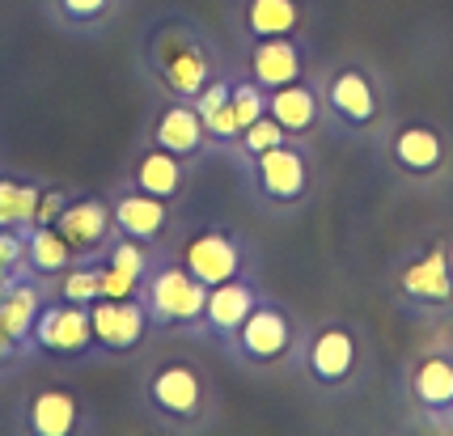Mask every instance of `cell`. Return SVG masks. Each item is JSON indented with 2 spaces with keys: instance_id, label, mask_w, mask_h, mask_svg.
<instances>
[{
  "instance_id": "cell-1",
  "label": "cell",
  "mask_w": 453,
  "mask_h": 436,
  "mask_svg": "<svg viewBox=\"0 0 453 436\" xmlns=\"http://www.w3.org/2000/svg\"><path fill=\"white\" fill-rule=\"evenodd\" d=\"M144 60L149 73L157 77V85L170 98H196L217 73V51L212 42L199 34L191 21H157L153 34L144 39Z\"/></svg>"
},
{
  "instance_id": "cell-2",
  "label": "cell",
  "mask_w": 453,
  "mask_h": 436,
  "mask_svg": "<svg viewBox=\"0 0 453 436\" xmlns=\"http://www.w3.org/2000/svg\"><path fill=\"white\" fill-rule=\"evenodd\" d=\"M318 94H322V111H331V119L343 123V127H373L381 119V111H386L381 80L365 64H339V68H331L326 85Z\"/></svg>"
},
{
  "instance_id": "cell-3",
  "label": "cell",
  "mask_w": 453,
  "mask_h": 436,
  "mask_svg": "<svg viewBox=\"0 0 453 436\" xmlns=\"http://www.w3.org/2000/svg\"><path fill=\"white\" fill-rule=\"evenodd\" d=\"M30 348L47 352V356H85L94 348V326H89V305H73V301H42L35 331H30Z\"/></svg>"
},
{
  "instance_id": "cell-4",
  "label": "cell",
  "mask_w": 453,
  "mask_h": 436,
  "mask_svg": "<svg viewBox=\"0 0 453 436\" xmlns=\"http://www.w3.org/2000/svg\"><path fill=\"white\" fill-rule=\"evenodd\" d=\"M149 317H157L165 326H182V322H199L203 305H208V288L199 284L187 267H161L157 276L149 279Z\"/></svg>"
},
{
  "instance_id": "cell-5",
  "label": "cell",
  "mask_w": 453,
  "mask_h": 436,
  "mask_svg": "<svg viewBox=\"0 0 453 436\" xmlns=\"http://www.w3.org/2000/svg\"><path fill=\"white\" fill-rule=\"evenodd\" d=\"M305 68H310V47L301 42V34L258 39L246 51V77L255 80L263 94H272L280 85H293V80H305Z\"/></svg>"
},
{
  "instance_id": "cell-6",
  "label": "cell",
  "mask_w": 453,
  "mask_h": 436,
  "mask_svg": "<svg viewBox=\"0 0 453 436\" xmlns=\"http://www.w3.org/2000/svg\"><path fill=\"white\" fill-rule=\"evenodd\" d=\"M85 407L68 386H42L26 398L21 411V432L26 436H81Z\"/></svg>"
},
{
  "instance_id": "cell-7",
  "label": "cell",
  "mask_w": 453,
  "mask_h": 436,
  "mask_svg": "<svg viewBox=\"0 0 453 436\" xmlns=\"http://www.w3.org/2000/svg\"><path fill=\"white\" fill-rule=\"evenodd\" d=\"M89 326H94V343L106 352H132L144 331H149V310L136 297H98L89 305Z\"/></svg>"
},
{
  "instance_id": "cell-8",
  "label": "cell",
  "mask_w": 453,
  "mask_h": 436,
  "mask_svg": "<svg viewBox=\"0 0 453 436\" xmlns=\"http://www.w3.org/2000/svg\"><path fill=\"white\" fill-rule=\"evenodd\" d=\"M153 144H161L165 153L191 161L208 149V127L199 119L191 98H165L161 111L153 115Z\"/></svg>"
},
{
  "instance_id": "cell-9",
  "label": "cell",
  "mask_w": 453,
  "mask_h": 436,
  "mask_svg": "<svg viewBox=\"0 0 453 436\" xmlns=\"http://www.w3.org/2000/svg\"><path fill=\"white\" fill-rule=\"evenodd\" d=\"M255 179L267 199L293 203L310 187V161H305V153L296 149L293 140H284V144H276V149H267V153L255 157Z\"/></svg>"
},
{
  "instance_id": "cell-10",
  "label": "cell",
  "mask_w": 453,
  "mask_h": 436,
  "mask_svg": "<svg viewBox=\"0 0 453 436\" xmlns=\"http://www.w3.org/2000/svg\"><path fill=\"white\" fill-rule=\"evenodd\" d=\"M56 229H59V238L73 246V255L89 258L111 241L115 217H111V203L106 199H68V208L59 212Z\"/></svg>"
},
{
  "instance_id": "cell-11",
  "label": "cell",
  "mask_w": 453,
  "mask_h": 436,
  "mask_svg": "<svg viewBox=\"0 0 453 436\" xmlns=\"http://www.w3.org/2000/svg\"><path fill=\"white\" fill-rule=\"evenodd\" d=\"M182 267H187L203 288H212V284H225V279H237V272H242V250H237V241L229 238V233L203 229V233H196V238L182 246Z\"/></svg>"
},
{
  "instance_id": "cell-12",
  "label": "cell",
  "mask_w": 453,
  "mask_h": 436,
  "mask_svg": "<svg viewBox=\"0 0 453 436\" xmlns=\"http://www.w3.org/2000/svg\"><path fill=\"white\" fill-rule=\"evenodd\" d=\"M149 402L170 419H196L203 407V381L191 364H161L149 377Z\"/></svg>"
},
{
  "instance_id": "cell-13",
  "label": "cell",
  "mask_w": 453,
  "mask_h": 436,
  "mask_svg": "<svg viewBox=\"0 0 453 436\" xmlns=\"http://www.w3.org/2000/svg\"><path fill=\"white\" fill-rule=\"evenodd\" d=\"M237 26L250 42L301 34L305 30V0H242Z\"/></svg>"
},
{
  "instance_id": "cell-14",
  "label": "cell",
  "mask_w": 453,
  "mask_h": 436,
  "mask_svg": "<svg viewBox=\"0 0 453 436\" xmlns=\"http://www.w3.org/2000/svg\"><path fill=\"white\" fill-rule=\"evenodd\" d=\"M237 343L250 360H280L288 348H293V326L288 317L272 310V305H255L246 322L237 326Z\"/></svg>"
},
{
  "instance_id": "cell-15",
  "label": "cell",
  "mask_w": 453,
  "mask_h": 436,
  "mask_svg": "<svg viewBox=\"0 0 453 436\" xmlns=\"http://www.w3.org/2000/svg\"><path fill=\"white\" fill-rule=\"evenodd\" d=\"M267 115L288 132V136H310L322 119V94L310 80H293L267 94Z\"/></svg>"
},
{
  "instance_id": "cell-16",
  "label": "cell",
  "mask_w": 453,
  "mask_h": 436,
  "mask_svg": "<svg viewBox=\"0 0 453 436\" xmlns=\"http://www.w3.org/2000/svg\"><path fill=\"white\" fill-rule=\"evenodd\" d=\"M111 217H115V229L123 238H136L149 246V241L165 229V220H170V199L144 195L136 187H127V191L111 203Z\"/></svg>"
},
{
  "instance_id": "cell-17",
  "label": "cell",
  "mask_w": 453,
  "mask_h": 436,
  "mask_svg": "<svg viewBox=\"0 0 453 436\" xmlns=\"http://www.w3.org/2000/svg\"><path fill=\"white\" fill-rule=\"evenodd\" d=\"M42 293H39V279L30 276H18L4 293H0V331L13 339V348L21 352H30V331H35V317L42 310Z\"/></svg>"
},
{
  "instance_id": "cell-18",
  "label": "cell",
  "mask_w": 453,
  "mask_h": 436,
  "mask_svg": "<svg viewBox=\"0 0 453 436\" xmlns=\"http://www.w3.org/2000/svg\"><path fill=\"white\" fill-rule=\"evenodd\" d=\"M132 187L144 191V195H157V199L182 195V187H187V161L174 157V153H165L161 144H149L136 157V165H132Z\"/></svg>"
},
{
  "instance_id": "cell-19",
  "label": "cell",
  "mask_w": 453,
  "mask_h": 436,
  "mask_svg": "<svg viewBox=\"0 0 453 436\" xmlns=\"http://www.w3.org/2000/svg\"><path fill=\"white\" fill-rule=\"evenodd\" d=\"M390 153L407 174H433L445 165V136L428 123H403L390 140Z\"/></svg>"
},
{
  "instance_id": "cell-20",
  "label": "cell",
  "mask_w": 453,
  "mask_h": 436,
  "mask_svg": "<svg viewBox=\"0 0 453 436\" xmlns=\"http://www.w3.org/2000/svg\"><path fill=\"white\" fill-rule=\"evenodd\" d=\"M21 238H26V276L30 279H59L77 263L73 246L59 238L56 225L51 229H26Z\"/></svg>"
},
{
  "instance_id": "cell-21",
  "label": "cell",
  "mask_w": 453,
  "mask_h": 436,
  "mask_svg": "<svg viewBox=\"0 0 453 436\" xmlns=\"http://www.w3.org/2000/svg\"><path fill=\"white\" fill-rule=\"evenodd\" d=\"M255 310V293L242 279H225L208 288V305H203V322L217 335H237V326L246 322V314Z\"/></svg>"
},
{
  "instance_id": "cell-22",
  "label": "cell",
  "mask_w": 453,
  "mask_h": 436,
  "mask_svg": "<svg viewBox=\"0 0 453 436\" xmlns=\"http://www.w3.org/2000/svg\"><path fill=\"white\" fill-rule=\"evenodd\" d=\"M403 288L419 301H449L453 279H449V258H445V250L436 246V250H428L419 263H411V267L403 272Z\"/></svg>"
},
{
  "instance_id": "cell-23",
  "label": "cell",
  "mask_w": 453,
  "mask_h": 436,
  "mask_svg": "<svg viewBox=\"0 0 453 436\" xmlns=\"http://www.w3.org/2000/svg\"><path fill=\"white\" fill-rule=\"evenodd\" d=\"M310 364H314V373L322 381H343L356 364V339L348 331H339V326L322 331L314 339V348H310Z\"/></svg>"
},
{
  "instance_id": "cell-24",
  "label": "cell",
  "mask_w": 453,
  "mask_h": 436,
  "mask_svg": "<svg viewBox=\"0 0 453 436\" xmlns=\"http://www.w3.org/2000/svg\"><path fill=\"white\" fill-rule=\"evenodd\" d=\"M39 182L30 179H13V174H0V229H30L35 220V203H39Z\"/></svg>"
},
{
  "instance_id": "cell-25",
  "label": "cell",
  "mask_w": 453,
  "mask_h": 436,
  "mask_svg": "<svg viewBox=\"0 0 453 436\" xmlns=\"http://www.w3.org/2000/svg\"><path fill=\"white\" fill-rule=\"evenodd\" d=\"M47 9L68 30H102L106 21L115 18L119 0H47Z\"/></svg>"
},
{
  "instance_id": "cell-26",
  "label": "cell",
  "mask_w": 453,
  "mask_h": 436,
  "mask_svg": "<svg viewBox=\"0 0 453 436\" xmlns=\"http://www.w3.org/2000/svg\"><path fill=\"white\" fill-rule=\"evenodd\" d=\"M411 386H415V398H419L424 407H449L453 402V364L445 356L419 360Z\"/></svg>"
},
{
  "instance_id": "cell-27",
  "label": "cell",
  "mask_w": 453,
  "mask_h": 436,
  "mask_svg": "<svg viewBox=\"0 0 453 436\" xmlns=\"http://www.w3.org/2000/svg\"><path fill=\"white\" fill-rule=\"evenodd\" d=\"M98 297H102V267L73 263V267L59 276V301H73V305H94Z\"/></svg>"
},
{
  "instance_id": "cell-28",
  "label": "cell",
  "mask_w": 453,
  "mask_h": 436,
  "mask_svg": "<svg viewBox=\"0 0 453 436\" xmlns=\"http://www.w3.org/2000/svg\"><path fill=\"white\" fill-rule=\"evenodd\" d=\"M229 111H234V119H237V132H246L255 119L267 115V94L250 77H242L229 85Z\"/></svg>"
},
{
  "instance_id": "cell-29",
  "label": "cell",
  "mask_w": 453,
  "mask_h": 436,
  "mask_svg": "<svg viewBox=\"0 0 453 436\" xmlns=\"http://www.w3.org/2000/svg\"><path fill=\"white\" fill-rule=\"evenodd\" d=\"M284 140H293V136H288V132H284V127H280L272 115H263V119H255L250 127H246V132H242V136H237V149L255 161L258 153L276 149V144H284Z\"/></svg>"
},
{
  "instance_id": "cell-30",
  "label": "cell",
  "mask_w": 453,
  "mask_h": 436,
  "mask_svg": "<svg viewBox=\"0 0 453 436\" xmlns=\"http://www.w3.org/2000/svg\"><path fill=\"white\" fill-rule=\"evenodd\" d=\"M26 276V238L21 229H0V288Z\"/></svg>"
},
{
  "instance_id": "cell-31",
  "label": "cell",
  "mask_w": 453,
  "mask_h": 436,
  "mask_svg": "<svg viewBox=\"0 0 453 436\" xmlns=\"http://www.w3.org/2000/svg\"><path fill=\"white\" fill-rule=\"evenodd\" d=\"M106 263H111V267H119V272H127L132 279H144V276H149V250H144V241L123 238V233H119V241L111 246Z\"/></svg>"
},
{
  "instance_id": "cell-32",
  "label": "cell",
  "mask_w": 453,
  "mask_h": 436,
  "mask_svg": "<svg viewBox=\"0 0 453 436\" xmlns=\"http://www.w3.org/2000/svg\"><path fill=\"white\" fill-rule=\"evenodd\" d=\"M68 191L64 187H42L39 191V203H35V220H30V229H51L59 220V212L68 208Z\"/></svg>"
},
{
  "instance_id": "cell-33",
  "label": "cell",
  "mask_w": 453,
  "mask_h": 436,
  "mask_svg": "<svg viewBox=\"0 0 453 436\" xmlns=\"http://www.w3.org/2000/svg\"><path fill=\"white\" fill-rule=\"evenodd\" d=\"M136 288H140V279H132L127 272H119L111 263H102V297L123 301V297H136Z\"/></svg>"
},
{
  "instance_id": "cell-34",
  "label": "cell",
  "mask_w": 453,
  "mask_h": 436,
  "mask_svg": "<svg viewBox=\"0 0 453 436\" xmlns=\"http://www.w3.org/2000/svg\"><path fill=\"white\" fill-rule=\"evenodd\" d=\"M9 356H18V348H13V339H9L4 331H0V364H4Z\"/></svg>"
}]
</instances>
